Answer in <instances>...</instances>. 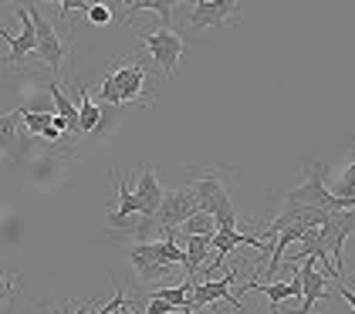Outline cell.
Here are the masks:
<instances>
[{
	"instance_id": "obj_1",
	"label": "cell",
	"mask_w": 355,
	"mask_h": 314,
	"mask_svg": "<svg viewBox=\"0 0 355 314\" xmlns=\"http://www.w3.org/2000/svg\"><path fill=\"white\" fill-rule=\"evenodd\" d=\"M190 180L200 213H210L217 220V230H237V207L230 193L237 180L227 169H190Z\"/></svg>"
},
{
	"instance_id": "obj_2",
	"label": "cell",
	"mask_w": 355,
	"mask_h": 314,
	"mask_svg": "<svg viewBox=\"0 0 355 314\" xmlns=\"http://www.w3.org/2000/svg\"><path fill=\"white\" fill-rule=\"evenodd\" d=\"M102 108H119L125 102H153V88H146V64L142 61H112V71L102 78Z\"/></svg>"
},
{
	"instance_id": "obj_3",
	"label": "cell",
	"mask_w": 355,
	"mask_h": 314,
	"mask_svg": "<svg viewBox=\"0 0 355 314\" xmlns=\"http://www.w3.org/2000/svg\"><path fill=\"white\" fill-rule=\"evenodd\" d=\"M325 173H328L325 162H311L304 183H298L295 189H288V193L281 196V203H284V207H318V209H328V213L355 209V196H335V193L328 189Z\"/></svg>"
},
{
	"instance_id": "obj_4",
	"label": "cell",
	"mask_w": 355,
	"mask_h": 314,
	"mask_svg": "<svg viewBox=\"0 0 355 314\" xmlns=\"http://www.w3.org/2000/svg\"><path fill=\"white\" fill-rule=\"evenodd\" d=\"M142 48L149 51V58L156 61V68L163 71L166 78H176V64H180V54L187 51V41L173 30V27H163L153 30V34H139Z\"/></svg>"
},
{
	"instance_id": "obj_5",
	"label": "cell",
	"mask_w": 355,
	"mask_h": 314,
	"mask_svg": "<svg viewBox=\"0 0 355 314\" xmlns=\"http://www.w3.org/2000/svg\"><path fill=\"white\" fill-rule=\"evenodd\" d=\"M247 10V3L237 0H196L187 7V27L190 30H210V27L234 24Z\"/></svg>"
},
{
	"instance_id": "obj_6",
	"label": "cell",
	"mask_w": 355,
	"mask_h": 314,
	"mask_svg": "<svg viewBox=\"0 0 355 314\" xmlns=\"http://www.w3.org/2000/svg\"><path fill=\"white\" fill-rule=\"evenodd\" d=\"M237 277H241V270H230L227 277H220V281H193V290H190V301H187V311H207L214 301H227V304H234V311L247 314L250 308L241 304L234 294H230V284H237ZM183 311V314H187Z\"/></svg>"
},
{
	"instance_id": "obj_7",
	"label": "cell",
	"mask_w": 355,
	"mask_h": 314,
	"mask_svg": "<svg viewBox=\"0 0 355 314\" xmlns=\"http://www.w3.org/2000/svg\"><path fill=\"white\" fill-rule=\"evenodd\" d=\"M322 230V247L331 257V267L342 274L345 281V267H342V257H345V240L355 234V209H342V213H331L325 223L318 227Z\"/></svg>"
},
{
	"instance_id": "obj_8",
	"label": "cell",
	"mask_w": 355,
	"mask_h": 314,
	"mask_svg": "<svg viewBox=\"0 0 355 314\" xmlns=\"http://www.w3.org/2000/svg\"><path fill=\"white\" fill-rule=\"evenodd\" d=\"M31 24H34V30H37V58L51 68V71H61L64 68V41H61V34L55 30V24L41 14V7L37 3H31Z\"/></svg>"
},
{
	"instance_id": "obj_9",
	"label": "cell",
	"mask_w": 355,
	"mask_h": 314,
	"mask_svg": "<svg viewBox=\"0 0 355 314\" xmlns=\"http://www.w3.org/2000/svg\"><path fill=\"white\" fill-rule=\"evenodd\" d=\"M193 213H200L196 196H193L190 186H180V189H169V193L163 196V207H159V213H156V220H159L163 234H169V230L183 227Z\"/></svg>"
},
{
	"instance_id": "obj_10",
	"label": "cell",
	"mask_w": 355,
	"mask_h": 314,
	"mask_svg": "<svg viewBox=\"0 0 355 314\" xmlns=\"http://www.w3.org/2000/svg\"><path fill=\"white\" fill-rule=\"evenodd\" d=\"M136 200L139 207H142V216H156L159 213V207H163V196L166 189L159 186V180H156V169L153 166H142L136 173Z\"/></svg>"
},
{
	"instance_id": "obj_11",
	"label": "cell",
	"mask_w": 355,
	"mask_h": 314,
	"mask_svg": "<svg viewBox=\"0 0 355 314\" xmlns=\"http://www.w3.org/2000/svg\"><path fill=\"white\" fill-rule=\"evenodd\" d=\"M14 14L21 17V34H17V37H10V58H7V68H3V71L17 68L31 51H37V30H34V24H31L28 7H17Z\"/></svg>"
},
{
	"instance_id": "obj_12",
	"label": "cell",
	"mask_w": 355,
	"mask_h": 314,
	"mask_svg": "<svg viewBox=\"0 0 355 314\" xmlns=\"http://www.w3.org/2000/svg\"><path fill=\"white\" fill-rule=\"evenodd\" d=\"M291 270H295V277H291V281H271V284H257V277H250L244 288H254V290H261V294H268V301H271L274 308H277L281 301H288V297H301V294H304V284H301L298 267H291Z\"/></svg>"
},
{
	"instance_id": "obj_13",
	"label": "cell",
	"mask_w": 355,
	"mask_h": 314,
	"mask_svg": "<svg viewBox=\"0 0 355 314\" xmlns=\"http://www.w3.org/2000/svg\"><path fill=\"white\" fill-rule=\"evenodd\" d=\"M48 95L55 98V115L68 125V132H71V135H82V129H78V105L68 98V91L58 85V78L48 81Z\"/></svg>"
},
{
	"instance_id": "obj_14",
	"label": "cell",
	"mask_w": 355,
	"mask_h": 314,
	"mask_svg": "<svg viewBox=\"0 0 355 314\" xmlns=\"http://www.w3.org/2000/svg\"><path fill=\"white\" fill-rule=\"evenodd\" d=\"M112 176H115V209H109V220H125V216H136V213H142L136 193H132V189H129V183L122 180V173H119V169H112Z\"/></svg>"
},
{
	"instance_id": "obj_15",
	"label": "cell",
	"mask_w": 355,
	"mask_h": 314,
	"mask_svg": "<svg viewBox=\"0 0 355 314\" xmlns=\"http://www.w3.org/2000/svg\"><path fill=\"white\" fill-rule=\"evenodd\" d=\"M129 263H132V270H136L139 284H163L166 277H169V270H173V263L149 261V257H142L136 250H129Z\"/></svg>"
},
{
	"instance_id": "obj_16",
	"label": "cell",
	"mask_w": 355,
	"mask_h": 314,
	"mask_svg": "<svg viewBox=\"0 0 355 314\" xmlns=\"http://www.w3.org/2000/svg\"><path fill=\"white\" fill-rule=\"evenodd\" d=\"M102 115H105V108L92 102L88 88L78 85V129H82V135L85 132H98L102 129Z\"/></svg>"
},
{
	"instance_id": "obj_17",
	"label": "cell",
	"mask_w": 355,
	"mask_h": 314,
	"mask_svg": "<svg viewBox=\"0 0 355 314\" xmlns=\"http://www.w3.org/2000/svg\"><path fill=\"white\" fill-rule=\"evenodd\" d=\"M17 119H21L17 108L7 112V115H0V152H3V156H17L21 146H31V142H21V139H17V125H21Z\"/></svg>"
},
{
	"instance_id": "obj_18",
	"label": "cell",
	"mask_w": 355,
	"mask_h": 314,
	"mask_svg": "<svg viewBox=\"0 0 355 314\" xmlns=\"http://www.w3.org/2000/svg\"><path fill=\"white\" fill-rule=\"evenodd\" d=\"M190 290H193V281H183V284H173V288L149 290V301H166V304H173V308H183V311H187Z\"/></svg>"
},
{
	"instance_id": "obj_19",
	"label": "cell",
	"mask_w": 355,
	"mask_h": 314,
	"mask_svg": "<svg viewBox=\"0 0 355 314\" xmlns=\"http://www.w3.org/2000/svg\"><path fill=\"white\" fill-rule=\"evenodd\" d=\"M180 236H214L217 234V220L210 213H193L190 220L176 230Z\"/></svg>"
},
{
	"instance_id": "obj_20",
	"label": "cell",
	"mask_w": 355,
	"mask_h": 314,
	"mask_svg": "<svg viewBox=\"0 0 355 314\" xmlns=\"http://www.w3.org/2000/svg\"><path fill=\"white\" fill-rule=\"evenodd\" d=\"M17 112H21V122H24V129H28L31 139L44 135V132L55 125V115H44V112H24L21 105H17Z\"/></svg>"
},
{
	"instance_id": "obj_21",
	"label": "cell",
	"mask_w": 355,
	"mask_h": 314,
	"mask_svg": "<svg viewBox=\"0 0 355 314\" xmlns=\"http://www.w3.org/2000/svg\"><path fill=\"white\" fill-rule=\"evenodd\" d=\"M331 193L335 196H355V149L349 152V162H345V169L335 176V186H331Z\"/></svg>"
},
{
	"instance_id": "obj_22",
	"label": "cell",
	"mask_w": 355,
	"mask_h": 314,
	"mask_svg": "<svg viewBox=\"0 0 355 314\" xmlns=\"http://www.w3.org/2000/svg\"><path fill=\"white\" fill-rule=\"evenodd\" d=\"M85 17H88V24H95V27H109V24H112V10H109V3L95 0V3H92V10H88Z\"/></svg>"
},
{
	"instance_id": "obj_23",
	"label": "cell",
	"mask_w": 355,
	"mask_h": 314,
	"mask_svg": "<svg viewBox=\"0 0 355 314\" xmlns=\"http://www.w3.org/2000/svg\"><path fill=\"white\" fill-rule=\"evenodd\" d=\"M14 290H17V284H14L10 277H3V274H0V308H3V304H10Z\"/></svg>"
},
{
	"instance_id": "obj_24",
	"label": "cell",
	"mask_w": 355,
	"mask_h": 314,
	"mask_svg": "<svg viewBox=\"0 0 355 314\" xmlns=\"http://www.w3.org/2000/svg\"><path fill=\"white\" fill-rule=\"evenodd\" d=\"M3 34H7V30H0V37H3Z\"/></svg>"
},
{
	"instance_id": "obj_25",
	"label": "cell",
	"mask_w": 355,
	"mask_h": 314,
	"mask_svg": "<svg viewBox=\"0 0 355 314\" xmlns=\"http://www.w3.org/2000/svg\"><path fill=\"white\" fill-rule=\"evenodd\" d=\"M0 162H3V152H0Z\"/></svg>"
}]
</instances>
